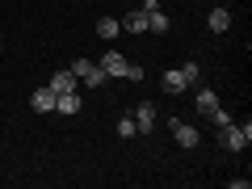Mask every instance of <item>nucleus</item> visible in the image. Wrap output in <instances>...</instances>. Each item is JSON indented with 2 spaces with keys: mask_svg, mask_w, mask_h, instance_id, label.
Here are the masks:
<instances>
[{
  "mask_svg": "<svg viewBox=\"0 0 252 189\" xmlns=\"http://www.w3.org/2000/svg\"><path fill=\"white\" fill-rule=\"evenodd\" d=\"M55 114H80V97L72 93H55Z\"/></svg>",
  "mask_w": 252,
  "mask_h": 189,
  "instance_id": "nucleus-8",
  "label": "nucleus"
},
{
  "mask_svg": "<svg viewBox=\"0 0 252 189\" xmlns=\"http://www.w3.org/2000/svg\"><path fill=\"white\" fill-rule=\"evenodd\" d=\"M210 34H227L231 30V9H210Z\"/></svg>",
  "mask_w": 252,
  "mask_h": 189,
  "instance_id": "nucleus-10",
  "label": "nucleus"
},
{
  "mask_svg": "<svg viewBox=\"0 0 252 189\" xmlns=\"http://www.w3.org/2000/svg\"><path fill=\"white\" fill-rule=\"evenodd\" d=\"M118 135H122V139H135V135H139L135 118H122V122H118Z\"/></svg>",
  "mask_w": 252,
  "mask_h": 189,
  "instance_id": "nucleus-16",
  "label": "nucleus"
},
{
  "mask_svg": "<svg viewBox=\"0 0 252 189\" xmlns=\"http://www.w3.org/2000/svg\"><path fill=\"white\" fill-rule=\"evenodd\" d=\"M172 139H177V147H198L202 143V130L189 122H172Z\"/></svg>",
  "mask_w": 252,
  "mask_h": 189,
  "instance_id": "nucleus-4",
  "label": "nucleus"
},
{
  "mask_svg": "<svg viewBox=\"0 0 252 189\" xmlns=\"http://www.w3.org/2000/svg\"><path fill=\"white\" fill-rule=\"evenodd\" d=\"M130 118H135L139 135H152V130H156V122H160V114H156V105H152V101H143V105H135V114H130Z\"/></svg>",
  "mask_w": 252,
  "mask_h": 189,
  "instance_id": "nucleus-3",
  "label": "nucleus"
},
{
  "mask_svg": "<svg viewBox=\"0 0 252 189\" xmlns=\"http://www.w3.org/2000/svg\"><path fill=\"white\" fill-rule=\"evenodd\" d=\"M181 76H185V80H189V89H193V84L202 80V67H198V63H193V59H189L185 67H181Z\"/></svg>",
  "mask_w": 252,
  "mask_h": 189,
  "instance_id": "nucleus-15",
  "label": "nucleus"
},
{
  "mask_svg": "<svg viewBox=\"0 0 252 189\" xmlns=\"http://www.w3.org/2000/svg\"><path fill=\"white\" fill-rule=\"evenodd\" d=\"M72 72H76V80H84L89 89H101V84H105V72H101V67H97L93 59H76V67H72Z\"/></svg>",
  "mask_w": 252,
  "mask_h": 189,
  "instance_id": "nucleus-2",
  "label": "nucleus"
},
{
  "mask_svg": "<svg viewBox=\"0 0 252 189\" xmlns=\"http://www.w3.org/2000/svg\"><path fill=\"white\" fill-rule=\"evenodd\" d=\"M30 105H34L38 114H55V93H51V89L42 84V89H38L34 97H30Z\"/></svg>",
  "mask_w": 252,
  "mask_h": 189,
  "instance_id": "nucleus-12",
  "label": "nucleus"
},
{
  "mask_svg": "<svg viewBox=\"0 0 252 189\" xmlns=\"http://www.w3.org/2000/svg\"><path fill=\"white\" fill-rule=\"evenodd\" d=\"M210 122H215V126H227V122H231V114H227V109H215V114H210Z\"/></svg>",
  "mask_w": 252,
  "mask_h": 189,
  "instance_id": "nucleus-17",
  "label": "nucleus"
},
{
  "mask_svg": "<svg viewBox=\"0 0 252 189\" xmlns=\"http://www.w3.org/2000/svg\"><path fill=\"white\" fill-rule=\"evenodd\" d=\"M160 84H164V93H172V97H181V93L189 89V80L177 72V67H172V72H164V76H160Z\"/></svg>",
  "mask_w": 252,
  "mask_h": 189,
  "instance_id": "nucleus-7",
  "label": "nucleus"
},
{
  "mask_svg": "<svg viewBox=\"0 0 252 189\" xmlns=\"http://www.w3.org/2000/svg\"><path fill=\"white\" fill-rule=\"evenodd\" d=\"M97 34H101V38L109 42V38H118V34H122V26H118L114 17H101V21H97Z\"/></svg>",
  "mask_w": 252,
  "mask_h": 189,
  "instance_id": "nucleus-14",
  "label": "nucleus"
},
{
  "mask_svg": "<svg viewBox=\"0 0 252 189\" xmlns=\"http://www.w3.org/2000/svg\"><path fill=\"white\" fill-rule=\"evenodd\" d=\"M143 13H147V30H152V34H168V17L160 13L156 0H143Z\"/></svg>",
  "mask_w": 252,
  "mask_h": 189,
  "instance_id": "nucleus-5",
  "label": "nucleus"
},
{
  "mask_svg": "<svg viewBox=\"0 0 252 189\" xmlns=\"http://www.w3.org/2000/svg\"><path fill=\"white\" fill-rule=\"evenodd\" d=\"M97 67H101V72H105V76H126V59H122V55H118V51L101 55V59H97Z\"/></svg>",
  "mask_w": 252,
  "mask_h": 189,
  "instance_id": "nucleus-6",
  "label": "nucleus"
},
{
  "mask_svg": "<svg viewBox=\"0 0 252 189\" xmlns=\"http://www.w3.org/2000/svg\"><path fill=\"white\" fill-rule=\"evenodd\" d=\"M215 109H219V97H215V93H210V89H198V114H215Z\"/></svg>",
  "mask_w": 252,
  "mask_h": 189,
  "instance_id": "nucleus-13",
  "label": "nucleus"
},
{
  "mask_svg": "<svg viewBox=\"0 0 252 189\" xmlns=\"http://www.w3.org/2000/svg\"><path fill=\"white\" fill-rule=\"evenodd\" d=\"M46 89L51 93H72L76 89V72H55L51 80H46Z\"/></svg>",
  "mask_w": 252,
  "mask_h": 189,
  "instance_id": "nucleus-11",
  "label": "nucleus"
},
{
  "mask_svg": "<svg viewBox=\"0 0 252 189\" xmlns=\"http://www.w3.org/2000/svg\"><path fill=\"white\" fill-rule=\"evenodd\" d=\"M219 130H223V147L227 152H244V147L252 143V122H244V126L227 122V126H219Z\"/></svg>",
  "mask_w": 252,
  "mask_h": 189,
  "instance_id": "nucleus-1",
  "label": "nucleus"
},
{
  "mask_svg": "<svg viewBox=\"0 0 252 189\" xmlns=\"http://www.w3.org/2000/svg\"><path fill=\"white\" fill-rule=\"evenodd\" d=\"M118 26H122L126 34H143V30H147V13H143V9H135V13H126Z\"/></svg>",
  "mask_w": 252,
  "mask_h": 189,
  "instance_id": "nucleus-9",
  "label": "nucleus"
}]
</instances>
